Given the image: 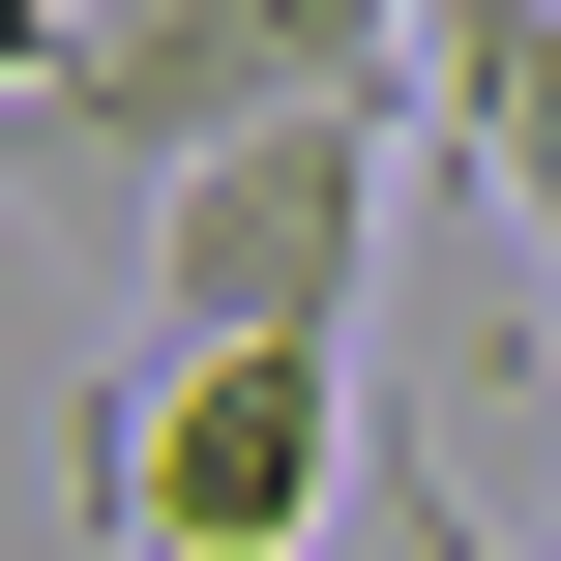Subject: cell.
<instances>
[{
  "label": "cell",
  "mask_w": 561,
  "mask_h": 561,
  "mask_svg": "<svg viewBox=\"0 0 561 561\" xmlns=\"http://www.w3.org/2000/svg\"><path fill=\"white\" fill-rule=\"evenodd\" d=\"M30 89H59V0H0V148H30Z\"/></svg>",
  "instance_id": "277c9868"
},
{
  "label": "cell",
  "mask_w": 561,
  "mask_h": 561,
  "mask_svg": "<svg viewBox=\"0 0 561 561\" xmlns=\"http://www.w3.org/2000/svg\"><path fill=\"white\" fill-rule=\"evenodd\" d=\"M59 473H89V561H296L385 473V414H355V355H118Z\"/></svg>",
  "instance_id": "7a4b0ae2"
},
{
  "label": "cell",
  "mask_w": 561,
  "mask_h": 561,
  "mask_svg": "<svg viewBox=\"0 0 561 561\" xmlns=\"http://www.w3.org/2000/svg\"><path fill=\"white\" fill-rule=\"evenodd\" d=\"M414 561H473V533H444V473H414Z\"/></svg>",
  "instance_id": "5b68a950"
},
{
  "label": "cell",
  "mask_w": 561,
  "mask_h": 561,
  "mask_svg": "<svg viewBox=\"0 0 561 561\" xmlns=\"http://www.w3.org/2000/svg\"><path fill=\"white\" fill-rule=\"evenodd\" d=\"M355 266H385V118H266V148L148 178V325L118 355H355Z\"/></svg>",
  "instance_id": "3957f363"
},
{
  "label": "cell",
  "mask_w": 561,
  "mask_h": 561,
  "mask_svg": "<svg viewBox=\"0 0 561 561\" xmlns=\"http://www.w3.org/2000/svg\"><path fill=\"white\" fill-rule=\"evenodd\" d=\"M266 118H414V0H59V89H30L0 178L148 207V178H207Z\"/></svg>",
  "instance_id": "6da1fadb"
}]
</instances>
